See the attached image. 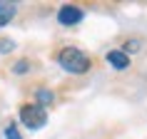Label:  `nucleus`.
<instances>
[{
  "label": "nucleus",
  "mask_w": 147,
  "mask_h": 139,
  "mask_svg": "<svg viewBox=\"0 0 147 139\" xmlns=\"http://www.w3.org/2000/svg\"><path fill=\"white\" fill-rule=\"evenodd\" d=\"M15 5H13V3H3V0H0V27H3V25H8L10 20H13V17H15Z\"/></svg>",
  "instance_id": "5"
},
{
  "label": "nucleus",
  "mask_w": 147,
  "mask_h": 139,
  "mask_svg": "<svg viewBox=\"0 0 147 139\" xmlns=\"http://www.w3.org/2000/svg\"><path fill=\"white\" fill-rule=\"evenodd\" d=\"M107 62L115 70H127V67H130V57H127L122 50H110V52H107Z\"/></svg>",
  "instance_id": "4"
},
{
  "label": "nucleus",
  "mask_w": 147,
  "mask_h": 139,
  "mask_svg": "<svg viewBox=\"0 0 147 139\" xmlns=\"http://www.w3.org/2000/svg\"><path fill=\"white\" fill-rule=\"evenodd\" d=\"M57 62H60V67L65 72H72V75H85L87 70L92 67V60L78 47H65L57 55Z\"/></svg>",
  "instance_id": "1"
},
{
  "label": "nucleus",
  "mask_w": 147,
  "mask_h": 139,
  "mask_svg": "<svg viewBox=\"0 0 147 139\" xmlns=\"http://www.w3.org/2000/svg\"><path fill=\"white\" fill-rule=\"evenodd\" d=\"M20 122H23L28 129H40V127H45V122H47L45 107H40V104H23V107H20Z\"/></svg>",
  "instance_id": "2"
},
{
  "label": "nucleus",
  "mask_w": 147,
  "mask_h": 139,
  "mask_svg": "<svg viewBox=\"0 0 147 139\" xmlns=\"http://www.w3.org/2000/svg\"><path fill=\"white\" fill-rule=\"evenodd\" d=\"M5 139H23L15 124H8V127H5Z\"/></svg>",
  "instance_id": "7"
},
{
  "label": "nucleus",
  "mask_w": 147,
  "mask_h": 139,
  "mask_svg": "<svg viewBox=\"0 0 147 139\" xmlns=\"http://www.w3.org/2000/svg\"><path fill=\"white\" fill-rule=\"evenodd\" d=\"M140 50V40H127V42H125V50L122 52L127 55V52H137Z\"/></svg>",
  "instance_id": "8"
},
{
  "label": "nucleus",
  "mask_w": 147,
  "mask_h": 139,
  "mask_svg": "<svg viewBox=\"0 0 147 139\" xmlns=\"http://www.w3.org/2000/svg\"><path fill=\"white\" fill-rule=\"evenodd\" d=\"M15 47V42L13 40H8V37H0V52H10Z\"/></svg>",
  "instance_id": "10"
},
{
  "label": "nucleus",
  "mask_w": 147,
  "mask_h": 139,
  "mask_svg": "<svg viewBox=\"0 0 147 139\" xmlns=\"http://www.w3.org/2000/svg\"><path fill=\"white\" fill-rule=\"evenodd\" d=\"M30 70V62L28 60H20V62H15V67H13V72H18V75H23V72H28Z\"/></svg>",
  "instance_id": "9"
},
{
  "label": "nucleus",
  "mask_w": 147,
  "mask_h": 139,
  "mask_svg": "<svg viewBox=\"0 0 147 139\" xmlns=\"http://www.w3.org/2000/svg\"><path fill=\"white\" fill-rule=\"evenodd\" d=\"M57 20H60V25H78L82 20V10L78 5H62L57 10Z\"/></svg>",
  "instance_id": "3"
},
{
  "label": "nucleus",
  "mask_w": 147,
  "mask_h": 139,
  "mask_svg": "<svg viewBox=\"0 0 147 139\" xmlns=\"http://www.w3.org/2000/svg\"><path fill=\"white\" fill-rule=\"evenodd\" d=\"M38 100L42 102V104H40V107H47V104H53V92H47V90H38Z\"/></svg>",
  "instance_id": "6"
}]
</instances>
